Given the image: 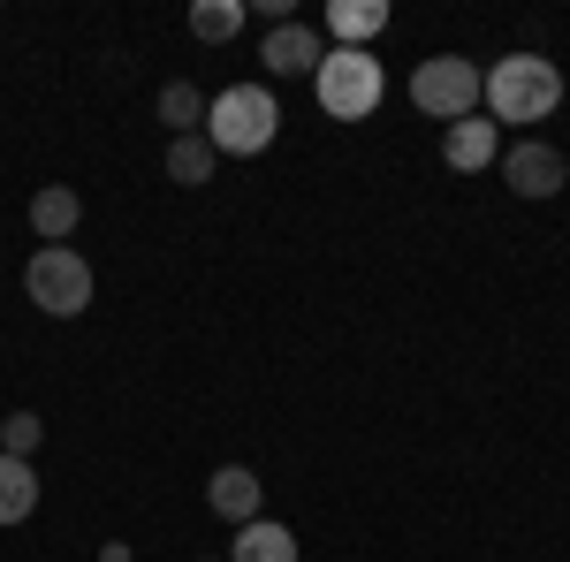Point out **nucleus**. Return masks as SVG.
I'll use <instances>...</instances> for the list:
<instances>
[{"mask_svg": "<svg viewBox=\"0 0 570 562\" xmlns=\"http://www.w3.org/2000/svg\"><path fill=\"white\" fill-rule=\"evenodd\" d=\"M259 61L274 69V77H305V69L320 77L327 46H320V31H312V23H297V16H289V23H274V31L259 39Z\"/></svg>", "mask_w": 570, "mask_h": 562, "instance_id": "obj_7", "label": "nucleus"}, {"mask_svg": "<svg viewBox=\"0 0 570 562\" xmlns=\"http://www.w3.org/2000/svg\"><path fill=\"white\" fill-rule=\"evenodd\" d=\"M236 31H244V0H198L190 8V39L220 46V39H236Z\"/></svg>", "mask_w": 570, "mask_h": 562, "instance_id": "obj_15", "label": "nucleus"}, {"mask_svg": "<svg viewBox=\"0 0 570 562\" xmlns=\"http://www.w3.org/2000/svg\"><path fill=\"white\" fill-rule=\"evenodd\" d=\"M39 441H46L39 411H8V418H0V456H23V464H31V448H39Z\"/></svg>", "mask_w": 570, "mask_h": 562, "instance_id": "obj_17", "label": "nucleus"}, {"mask_svg": "<svg viewBox=\"0 0 570 562\" xmlns=\"http://www.w3.org/2000/svg\"><path fill=\"white\" fill-rule=\"evenodd\" d=\"M214 145H206V130L190 137H168V183H183V190H198V183H214Z\"/></svg>", "mask_w": 570, "mask_h": 562, "instance_id": "obj_13", "label": "nucleus"}, {"mask_svg": "<svg viewBox=\"0 0 570 562\" xmlns=\"http://www.w3.org/2000/svg\"><path fill=\"white\" fill-rule=\"evenodd\" d=\"M441 160H449L456 175L494 168V160H502V130H494L487 115H464V122H449V130H441Z\"/></svg>", "mask_w": 570, "mask_h": 562, "instance_id": "obj_8", "label": "nucleus"}, {"mask_svg": "<svg viewBox=\"0 0 570 562\" xmlns=\"http://www.w3.org/2000/svg\"><path fill=\"white\" fill-rule=\"evenodd\" d=\"M39 510V472L23 456H0V524H23Z\"/></svg>", "mask_w": 570, "mask_h": 562, "instance_id": "obj_14", "label": "nucleus"}, {"mask_svg": "<svg viewBox=\"0 0 570 562\" xmlns=\"http://www.w3.org/2000/svg\"><path fill=\"white\" fill-rule=\"evenodd\" d=\"M160 122H168L176 137L206 130V99H198V85H168V91H160Z\"/></svg>", "mask_w": 570, "mask_h": 562, "instance_id": "obj_16", "label": "nucleus"}, {"mask_svg": "<svg viewBox=\"0 0 570 562\" xmlns=\"http://www.w3.org/2000/svg\"><path fill=\"white\" fill-rule=\"evenodd\" d=\"M259 472L252 464H220L214 479H206V502H214V517H228V524H252L259 517Z\"/></svg>", "mask_w": 570, "mask_h": 562, "instance_id": "obj_9", "label": "nucleus"}, {"mask_svg": "<svg viewBox=\"0 0 570 562\" xmlns=\"http://www.w3.org/2000/svg\"><path fill=\"white\" fill-rule=\"evenodd\" d=\"M480 61H464V53H434V61H419L411 69V107L419 115H434V122H464V115H480Z\"/></svg>", "mask_w": 570, "mask_h": 562, "instance_id": "obj_4", "label": "nucleus"}, {"mask_svg": "<svg viewBox=\"0 0 570 562\" xmlns=\"http://www.w3.org/2000/svg\"><path fill=\"white\" fill-rule=\"evenodd\" d=\"M85 220V198L69 190V183H46L39 198H31V228H39L46 244H69V228Z\"/></svg>", "mask_w": 570, "mask_h": 562, "instance_id": "obj_11", "label": "nucleus"}, {"mask_svg": "<svg viewBox=\"0 0 570 562\" xmlns=\"http://www.w3.org/2000/svg\"><path fill=\"white\" fill-rule=\"evenodd\" d=\"M312 91H320V107H327L335 122H365V115L381 107V91H389V77H381V61H373L365 46H335V53L320 61V77H312Z\"/></svg>", "mask_w": 570, "mask_h": 562, "instance_id": "obj_3", "label": "nucleus"}, {"mask_svg": "<svg viewBox=\"0 0 570 562\" xmlns=\"http://www.w3.org/2000/svg\"><path fill=\"white\" fill-rule=\"evenodd\" d=\"M23 289H31V304L39 312H53V319H77L91 304V266L69 252V244H39L31 252V266H23Z\"/></svg>", "mask_w": 570, "mask_h": 562, "instance_id": "obj_5", "label": "nucleus"}, {"mask_svg": "<svg viewBox=\"0 0 570 562\" xmlns=\"http://www.w3.org/2000/svg\"><path fill=\"white\" fill-rule=\"evenodd\" d=\"M274 130H282V107H274L266 85H228L220 99H206V145H214V152L252 160V152L274 145Z\"/></svg>", "mask_w": 570, "mask_h": 562, "instance_id": "obj_2", "label": "nucleus"}, {"mask_svg": "<svg viewBox=\"0 0 570 562\" xmlns=\"http://www.w3.org/2000/svg\"><path fill=\"white\" fill-rule=\"evenodd\" d=\"M494 168H502V183H510L518 198H556V190L570 183V160L556 152V145H540V137H525V145H510V152H502Z\"/></svg>", "mask_w": 570, "mask_h": 562, "instance_id": "obj_6", "label": "nucleus"}, {"mask_svg": "<svg viewBox=\"0 0 570 562\" xmlns=\"http://www.w3.org/2000/svg\"><path fill=\"white\" fill-rule=\"evenodd\" d=\"M327 31L343 46L381 39V31H389V0H335V8H327Z\"/></svg>", "mask_w": 570, "mask_h": 562, "instance_id": "obj_12", "label": "nucleus"}, {"mask_svg": "<svg viewBox=\"0 0 570 562\" xmlns=\"http://www.w3.org/2000/svg\"><path fill=\"white\" fill-rule=\"evenodd\" d=\"M99 562H130V548H122V540H107V548H99Z\"/></svg>", "mask_w": 570, "mask_h": 562, "instance_id": "obj_18", "label": "nucleus"}, {"mask_svg": "<svg viewBox=\"0 0 570 562\" xmlns=\"http://www.w3.org/2000/svg\"><path fill=\"white\" fill-rule=\"evenodd\" d=\"M480 107L494 115V130H502V122H548V115L563 107V69H556L548 53H502V61L487 69Z\"/></svg>", "mask_w": 570, "mask_h": 562, "instance_id": "obj_1", "label": "nucleus"}, {"mask_svg": "<svg viewBox=\"0 0 570 562\" xmlns=\"http://www.w3.org/2000/svg\"><path fill=\"white\" fill-rule=\"evenodd\" d=\"M228 562H297V532L289 524H236V548H228Z\"/></svg>", "mask_w": 570, "mask_h": 562, "instance_id": "obj_10", "label": "nucleus"}]
</instances>
